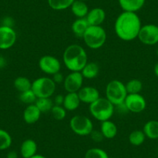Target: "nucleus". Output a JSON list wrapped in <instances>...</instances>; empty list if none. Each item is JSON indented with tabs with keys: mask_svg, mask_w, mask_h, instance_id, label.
Here are the masks:
<instances>
[{
	"mask_svg": "<svg viewBox=\"0 0 158 158\" xmlns=\"http://www.w3.org/2000/svg\"><path fill=\"white\" fill-rule=\"evenodd\" d=\"M141 27L142 23L137 13L123 11L115 19L114 30L119 39L132 41L137 38Z\"/></svg>",
	"mask_w": 158,
	"mask_h": 158,
	"instance_id": "f257e3e1",
	"label": "nucleus"
},
{
	"mask_svg": "<svg viewBox=\"0 0 158 158\" xmlns=\"http://www.w3.org/2000/svg\"><path fill=\"white\" fill-rule=\"evenodd\" d=\"M63 61L69 71H81L88 63L87 53L81 45L71 44L64 51Z\"/></svg>",
	"mask_w": 158,
	"mask_h": 158,
	"instance_id": "f03ea898",
	"label": "nucleus"
},
{
	"mask_svg": "<svg viewBox=\"0 0 158 158\" xmlns=\"http://www.w3.org/2000/svg\"><path fill=\"white\" fill-rule=\"evenodd\" d=\"M115 106L106 98H99L89 105V112L92 116L99 122L109 120L114 114Z\"/></svg>",
	"mask_w": 158,
	"mask_h": 158,
	"instance_id": "7ed1b4c3",
	"label": "nucleus"
},
{
	"mask_svg": "<svg viewBox=\"0 0 158 158\" xmlns=\"http://www.w3.org/2000/svg\"><path fill=\"white\" fill-rule=\"evenodd\" d=\"M107 34L102 26H89L82 39L88 48L92 50L101 48L105 44Z\"/></svg>",
	"mask_w": 158,
	"mask_h": 158,
	"instance_id": "20e7f679",
	"label": "nucleus"
},
{
	"mask_svg": "<svg viewBox=\"0 0 158 158\" xmlns=\"http://www.w3.org/2000/svg\"><path fill=\"white\" fill-rule=\"evenodd\" d=\"M127 95L128 93L125 84L119 80L114 79L106 85V98L115 106L123 104Z\"/></svg>",
	"mask_w": 158,
	"mask_h": 158,
	"instance_id": "39448f33",
	"label": "nucleus"
},
{
	"mask_svg": "<svg viewBox=\"0 0 158 158\" xmlns=\"http://www.w3.org/2000/svg\"><path fill=\"white\" fill-rule=\"evenodd\" d=\"M56 83L49 77H40L32 82V91L36 98H51L56 90Z\"/></svg>",
	"mask_w": 158,
	"mask_h": 158,
	"instance_id": "423d86ee",
	"label": "nucleus"
},
{
	"mask_svg": "<svg viewBox=\"0 0 158 158\" xmlns=\"http://www.w3.org/2000/svg\"><path fill=\"white\" fill-rule=\"evenodd\" d=\"M70 128L75 134L81 136H89L93 131V123L89 117L82 115H76L71 118Z\"/></svg>",
	"mask_w": 158,
	"mask_h": 158,
	"instance_id": "0eeeda50",
	"label": "nucleus"
},
{
	"mask_svg": "<svg viewBox=\"0 0 158 158\" xmlns=\"http://www.w3.org/2000/svg\"><path fill=\"white\" fill-rule=\"evenodd\" d=\"M137 38L145 45L153 46L158 44V26L155 24H146L142 26Z\"/></svg>",
	"mask_w": 158,
	"mask_h": 158,
	"instance_id": "6e6552de",
	"label": "nucleus"
},
{
	"mask_svg": "<svg viewBox=\"0 0 158 158\" xmlns=\"http://www.w3.org/2000/svg\"><path fill=\"white\" fill-rule=\"evenodd\" d=\"M127 110L133 113H140L145 110L147 102L140 93L128 94L123 102Z\"/></svg>",
	"mask_w": 158,
	"mask_h": 158,
	"instance_id": "1a4fd4ad",
	"label": "nucleus"
},
{
	"mask_svg": "<svg viewBox=\"0 0 158 158\" xmlns=\"http://www.w3.org/2000/svg\"><path fill=\"white\" fill-rule=\"evenodd\" d=\"M38 65L40 69L44 73L49 75H54L60 72L61 69V64L60 60L57 57L51 55H44L40 57Z\"/></svg>",
	"mask_w": 158,
	"mask_h": 158,
	"instance_id": "9d476101",
	"label": "nucleus"
},
{
	"mask_svg": "<svg viewBox=\"0 0 158 158\" xmlns=\"http://www.w3.org/2000/svg\"><path fill=\"white\" fill-rule=\"evenodd\" d=\"M84 77L80 71H71L64 77V88L68 92H77L83 87Z\"/></svg>",
	"mask_w": 158,
	"mask_h": 158,
	"instance_id": "9b49d317",
	"label": "nucleus"
},
{
	"mask_svg": "<svg viewBox=\"0 0 158 158\" xmlns=\"http://www.w3.org/2000/svg\"><path fill=\"white\" fill-rule=\"evenodd\" d=\"M17 35L13 27L7 26L0 27V50H8L15 44Z\"/></svg>",
	"mask_w": 158,
	"mask_h": 158,
	"instance_id": "f8f14e48",
	"label": "nucleus"
},
{
	"mask_svg": "<svg viewBox=\"0 0 158 158\" xmlns=\"http://www.w3.org/2000/svg\"><path fill=\"white\" fill-rule=\"evenodd\" d=\"M77 95L81 100V102L89 105L92 104L100 98V94L98 89L92 86H83L77 92Z\"/></svg>",
	"mask_w": 158,
	"mask_h": 158,
	"instance_id": "ddd939ff",
	"label": "nucleus"
},
{
	"mask_svg": "<svg viewBox=\"0 0 158 158\" xmlns=\"http://www.w3.org/2000/svg\"><path fill=\"white\" fill-rule=\"evenodd\" d=\"M106 12L100 7H95L89 11L85 19L89 26H102L106 19Z\"/></svg>",
	"mask_w": 158,
	"mask_h": 158,
	"instance_id": "4468645a",
	"label": "nucleus"
},
{
	"mask_svg": "<svg viewBox=\"0 0 158 158\" xmlns=\"http://www.w3.org/2000/svg\"><path fill=\"white\" fill-rule=\"evenodd\" d=\"M41 114L42 112L40 111V109L36 107L34 103V104L28 105L26 107L23 111V117L26 123L31 125V124L36 123L39 120Z\"/></svg>",
	"mask_w": 158,
	"mask_h": 158,
	"instance_id": "2eb2a0df",
	"label": "nucleus"
},
{
	"mask_svg": "<svg viewBox=\"0 0 158 158\" xmlns=\"http://www.w3.org/2000/svg\"><path fill=\"white\" fill-rule=\"evenodd\" d=\"M19 152L23 158H30L36 154L37 144L33 139H27L22 143Z\"/></svg>",
	"mask_w": 158,
	"mask_h": 158,
	"instance_id": "dca6fc26",
	"label": "nucleus"
},
{
	"mask_svg": "<svg viewBox=\"0 0 158 158\" xmlns=\"http://www.w3.org/2000/svg\"><path fill=\"white\" fill-rule=\"evenodd\" d=\"M118 2L123 11L137 13L143 7L146 0H118Z\"/></svg>",
	"mask_w": 158,
	"mask_h": 158,
	"instance_id": "f3484780",
	"label": "nucleus"
},
{
	"mask_svg": "<svg viewBox=\"0 0 158 158\" xmlns=\"http://www.w3.org/2000/svg\"><path fill=\"white\" fill-rule=\"evenodd\" d=\"M81 104V100L79 98L77 92H68L64 95L63 106L67 111H74L79 107Z\"/></svg>",
	"mask_w": 158,
	"mask_h": 158,
	"instance_id": "a211bd4d",
	"label": "nucleus"
},
{
	"mask_svg": "<svg viewBox=\"0 0 158 158\" xmlns=\"http://www.w3.org/2000/svg\"><path fill=\"white\" fill-rule=\"evenodd\" d=\"M100 131L106 139H113L118 133V128L115 123L109 120L101 122Z\"/></svg>",
	"mask_w": 158,
	"mask_h": 158,
	"instance_id": "6ab92c4d",
	"label": "nucleus"
},
{
	"mask_svg": "<svg viewBox=\"0 0 158 158\" xmlns=\"http://www.w3.org/2000/svg\"><path fill=\"white\" fill-rule=\"evenodd\" d=\"M71 13L77 18H85L89 13V9L85 2L75 0L70 7Z\"/></svg>",
	"mask_w": 158,
	"mask_h": 158,
	"instance_id": "aec40b11",
	"label": "nucleus"
},
{
	"mask_svg": "<svg viewBox=\"0 0 158 158\" xmlns=\"http://www.w3.org/2000/svg\"><path fill=\"white\" fill-rule=\"evenodd\" d=\"M89 27L85 18H77L71 25V30L77 37L82 38Z\"/></svg>",
	"mask_w": 158,
	"mask_h": 158,
	"instance_id": "412c9836",
	"label": "nucleus"
},
{
	"mask_svg": "<svg viewBox=\"0 0 158 158\" xmlns=\"http://www.w3.org/2000/svg\"><path fill=\"white\" fill-rule=\"evenodd\" d=\"M146 137L150 139H158V121L149 120L144 124L143 128Z\"/></svg>",
	"mask_w": 158,
	"mask_h": 158,
	"instance_id": "4be33fe9",
	"label": "nucleus"
},
{
	"mask_svg": "<svg viewBox=\"0 0 158 158\" xmlns=\"http://www.w3.org/2000/svg\"><path fill=\"white\" fill-rule=\"evenodd\" d=\"M80 72L81 73L84 78L93 79L98 76L99 73V67L98 64L95 62H88Z\"/></svg>",
	"mask_w": 158,
	"mask_h": 158,
	"instance_id": "5701e85b",
	"label": "nucleus"
},
{
	"mask_svg": "<svg viewBox=\"0 0 158 158\" xmlns=\"http://www.w3.org/2000/svg\"><path fill=\"white\" fill-rule=\"evenodd\" d=\"M13 85H14L15 89L19 92H26L31 89L32 88V81L28 77H23V76H19L16 77L14 80Z\"/></svg>",
	"mask_w": 158,
	"mask_h": 158,
	"instance_id": "b1692460",
	"label": "nucleus"
},
{
	"mask_svg": "<svg viewBox=\"0 0 158 158\" xmlns=\"http://www.w3.org/2000/svg\"><path fill=\"white\" fill-rule=\"evenodd\" d=\"M75 0H48V3L52 10L56 11L70 8Z\"/></svg>",
	"mask_w": 158,
	"mask_h": 158,
	"instance_id": "393cba45",
	"label": "nucleus"
},
{
	"mask_svg": "<svg viewBox=\"0 0 158 158\" xmlns=\"http://www.w3.org/2000/svg\"><path fill=\"white\" fill-rule=\"evenodd\" d=\"M146 136L143 130H133L129 135V142L130 144L135 147L142 145L146 139Z\"/></svg>",
	"mask_w": 158,
	"mask_h": 158,
	"instance_id": "a878e982",
	"label": "nucleus"
},
{
	"mask_svg": "<svg viewBox=\"0 0 158 158\" xmlns=\"http://www.w3.org/2000/svg\"><path fill=\"white\" fill-rule=\"evenodd\" d=\"M35 105L42 113H44L51 112L54 103L51 98H37Z\"/></svg>",
	"mask_w": 158,
	"mask_h": 158,
	"instance_id": "bb28decb",
	"label": "nucleus"
},
{
	"mask_svg": "<svg viewBox=\"0 0 158 158\" xmlns=\"http://www.w3.org/2000/svg\"><path fill=\"white\" fill-rule=\"evenodd\" d=\"M128 94L140 93L143 89V83L137 78H133L125 84Z\"/></svg>",
	"mask_w": 158,
	"mask_h": 158,
	"instance_id": "cd10ccee",
	"label": "nucleus"
},
{
	"mask_svg": "<svg viewBox=\"0 0 158 158\" xmlns=\"http://www.w3.org/2000/svg\"><path fill=\"white\" fill-rule=\"evenodd\" d=\"M13 143L12 136L6 130L0 129V150H6L10 148Z\"/></svg>",
	"mask_w": 158,
	"mask_h": 158,
	"instance_id": "c85d7f7f",
	"label": "nucleus"
},
{
	"mask_svg": "<svg viewBox=\"0 0 158 158\" xmlns=\"http://www.w3.org/2000/svg\"><path fill=\"white\" fill-rule=\"evenodd\" d=\"M85 158H109L106 150L98 147H92L85 152Z\"/></svg>",
	"mask_w": 158,
	"mask_h": 158,
	"instance_id": "c756f323",
	"label": "nucleus"
},
{
	"mask_svg": "<svg viewBox=\"0 0 158 158\" xmlns=\"http://www.w3.org/2000/svg\"><path fill=\"white\" fill-rule=\"evenodd\" d=\"M36 99H37V98H36L34 92L32 91V89L23 92H20V95H19V100L23 103L27 104V106L30 104H34Z\"/></svg>",
	"mask_w": 158,
	"mask_h": 158,
	"instance_id": "7c9ffc66",
	"label": "nucleus"
},
{
	"mask_svg": "<svg viewBox=\"0 0 158 158\" xmlns=\"http://www.w3.org/2000/svg\"><path fill=\"white\" fill-rule=\"evenodd\" d=\"M51 112L56 120H63L64 118L66 117L67 110L64 108L63 106L54 105L51 109Z\"/></svg>",
	"mask_w": 158,
	"mask_h": 158,
	"instance_id": "2f4dec72",
	"label": "nucleus"
},
{
	"mask_svg": "<svg viewBox=\"0 0 158 158\" xmlns=\"http://www.w3.org/2000/svg\"><path fill=\"white\" fill-rule=\"evenodd\" d=\"M90 136L95 142H101L104 139V136L102 134L101 131H96V130H93V131L91 133Z\"/></svg>",
	"mask_w": 158,
	"mask_h": 158,
	"instance_id": "473e14b6",
	"label": "nucleus"
},
{
	"mask_svg": "<svg viewBox=\"0 0 158 158\" xmlns=\"http://www.w3.org/2000/svg\"><path fill=\"white\" fill-rule=\"evenodd\" d=\"M53 80H54V82L56 84H60V83H63L64 80V77L63 76V74L60 72L57 73V74H54L53 75Z\"/></svg>",
	"mask_w": 158,
	"mask_h": 158,
	"instance_id": "72a5a7b5",
	"label": "nucleus"
},
{
	"mask_svg": "<svg viewBox=\"0 0 158 158\" xmlns=\"http://www.w3.org/2000/svg\"><path fill=\"white\" fill-rule=\"evenodd\" d=\"M64 96L62 95H58L55 97L54 98V105H57V106H63L64 103Z\"/></svg>",
	"mask_w": 158,
	"mask_h": 158,
	"instance_id": "f704fd0d",
	"label": "nucleus"
},
{
	"mask_svg": "<svg viewBox=\"0 0 158 158\" xmlns=\"http://www.w3.org/2000/svg\"><path fill=\"white\" fill-rule=\"evenodd\" d=\"M6 158H18V154L16 151L14 150H12V151H10L8 153H7Z\"/></svg>",
	"mask_w": 158,
	"mask_h": 158,
	"instance_id": "c9c22d12",
	"label": "nucleus"
},
{
	"mask_svg": "<svg viewBox=\"0 0 158 158\" xmlns=\"http://www.w3.org/2000/svg\"><path fill=\"white\" fill-rule=\"evenodd\" d=\"M6 59L3 57H1L0 56V68H2L6 66Z\"/></svg>",
	"mask_w": 158,
	"mask_h": 158,
	"instance_id": "e433bc0d",
	"label": "nucleus"
},
{
	"mask_svg": "<svg viewBox=\"0 0 158 158\" xmlns=\"http://www.w3.org/2000/svg\"><path fill=\"white\" fill-rule=\"evenodd\" d=\"M153 71H154L155 75L158 77V62L153 67Z\"/></svg>",
	"mask_w": 158,
	"mask_h": 158,
	"instance_id": "4c0bfd02",
	"label": "nucleus"
},
{
	"mask_svg": "<svg viewBox=\"0 0 158 158\" xmlns=\"http://www.w3.org/2000/svg\"><path fill=\"white\" fill-rule=\"evenodd\" d=\"M30 158H47V157L46 156H43V155H41V154H37V153H36V155H34V156H32V157H30Z\"/></svg>",
	"mask_w": 158,
	"mask_h": 158,
	"instance_id": "58836bf2",
	"label": "nucleus"
},
{
	"mask_svg": "<svg viewBox=\"0 0 158 158\" xmlns=\"http://www.w3.org/2000/svg\"><path fill=\"white\" fill-rule=\"evenodd\" d=\"M80 1H83V2H86L87 0H80Z\"/></svg>",
	"mask_w": 158,
	"mask_h": 158,
	"instance_id": "ea45409f",
	"label": "nucleus"
},
{
	"mask_svg": "<svg viewBox=\"0 0 158 158\" xmlns=\"http://www.w3.org/2000/svg\"><path fill=\"white\" fill-rule=\"evenodd\" d=\"M157 155H158V149H157Z\"/></svg>",
	"mask_w": 158,
	"mask_h": 158,
	"instance_id": "a19ab883",
	"label": "nucleus"
}]
</instances>
